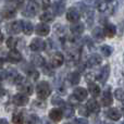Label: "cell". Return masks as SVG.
Here are the masks:
<instances>
[{
    "label": "cell",
    "instance_id": "cell-1",
    "mask_svg": "<svg viewBox=\"0 0 124 124\" xmlns=\"http://www.w3.org/2000/svg\"><path fill=\"white\" fill-rule=\"evenodd\" d=\"M36 93L39 99H41V100L47 99L50 96V94H51V87H50L49 83L46 81L38 83L36 86Z\"/></svg>",
    "mask_w": 124,
    "mask_h": 124
},
{
    "label": "cell",
    "instance_id": "cell-2",
    "mask_svg": "<svg viewBox=\"0 0 124 124\" xmlns=\"http://www.w3.org/2000/svg\"><path fill=\"white\" fill-rule=\"evenodd\" d=\"M39 11V4L34 0H30L26 3V7L23 11V15L27 17H34Z\"/></svg>",
    "mask_w": 124,
    "mask_h": 124
},
{
    "label": "cell",
    "instance_id": "cell-3",
    "mask_svg": "<svg viewBox=\"0 0 124 124\" xmlns=\"http://www.w3.org/2000/svg\"><path fill=\"white\" fill-rule=\"evenodd\" d=\"M79 17H81V12L78 11L77 8L72 7V8H70L68 10V12H66V20H68L69 22H71V23H77Z\"/></svg>",
    "mask_w": 124,
    "mask_h": 124
},
{
    "label": "cell",
    "instance_id": "cell-4",
    "mask_svg": "<svg viewBox=\"0 0 124 124\" xmlns=\"http://www.w3.org/2000/svg\"><path fill=\"white\" fill-rule=\"evenodd\" d=\"M45 47H46L45 41L40 38L32 39V41H31V44H30V48L32 51H36V52L43 51V50H45Z\"/></svg>",
    "mask_w": 124,
    "mask_h": 124
},
{
    "label": "cell",
    "instance_id": "cell-5",
    "mask_svg": "<svg viewBox=\"0 0 124 124\" xmlns=\"http://www.w3.org/2000/svg\"><path fill=\"white\" fill-rule=\"evenodd\" d=\"M13 103L15 106H19V107H23L26 106L28 102V97L25 94H16L13 96Z\"/></svg>",
    "mask_w": 124,
    "mask_h": 124
},
{
    "label": "cell",
    "instance_id": "cell-6",
    "mask_svg": "<svg viewBox=\"0 0 124 124\" xmlns=\"http://www.w3.org/2000/svg\"><path fill=\"white\" fill-rule=\"evenodd\" d=\"M16 14V7L14 6H6L2 9V17L7 20L13 19Z\"/></svg>",
    "mask_w": 124,
    "mask_h": 124
},
{
    "label": "cell",
    "instance_id": "cell-7",
    "mask_svg": "<svg viewBox=\"0 0 124 124\" xmlns=\"http://www.w3.org/2000/svg\"><path fill=\"white\" fill-rule=\"evenodd\" d=\"M7 59H8V61L11 62V63H19V62L22 60V54H20L19 50L11 49L10 51L8 52Z\"/></svg>",
    "mask_w": 124,
    "mask_h": 124
},
{
    "label": "cell",
    "instance_id": "cell-8",
    "mask_svg": "<svg viewBox=\"0 0 124 124\" xmlns=\"http://www.w3.org/2000/svg\"><path fill=\"white\" fill-rule=\"evenodd\" d=\"M64 62V56L61 54L60 51H57L52 54L51 57V64L54 68H58V66H61Z\"/></svg>",
    "mask_w": 124,
    "mask_h": 124
},
{
    "label": "cell",
    "instance_id": "cell-9",
    "mask_svg": "<svg viewBox=\"0 0 124 124\" xmlns=\"http://www.w3.org/2000/svg\"><path fill=\"white\" fill-rule=\"evenodd\" d=\"M7 28H8L9 33H11V34H19L21 31H23V28H22V21L11 22Z\"/></svg>",
    "mask_w": 124,
    "mask_h": 124
},
{
    "label": "cell",
    "instance_id": "cell-10",
    "mask_svg": "<svg viewBox=\"0 0 124 124\" xmlns=\"http://www.w3.org/2000/svg\"><path fill=\"white\" fill-rule=\"evenodd\" d=\"M49 32H50L49 25H47V24H45V23H39L38 25L35 27V33H36L37 35H39V36H47V35L49 34Z\"/></svg>",
    "mask_w": 124,
    "mask_h": 124
},
{
    "label": "cell",
    "instance_id": "cell-11",
    "mask_svg": "<svg viewBox=\"0 0 124 124\" xmlns=\"http://www.w3.org/2000/svg\"><path fill=\"white\" fill-rule=\"evenodd\" d=\"M109 74H110V66H109V64H106V65H103L102 68H101L100 72H99L98 79L101 83H106L108 77H109Z\"/></svg>",
    "mask_w": 124,
    "mask_h": 124
},
{
    "label": "cell",
    "instance_id": "cell-12",
    "mask_svg": "<svg viewBox=\"0 0 124 124\" xmlns=\"http://www.w3.org/2000/svg\"><path fill=\"white\" fill-rule=\"evenodd\" d=\"M87 90L83 87H77L74 89V93H73V96L77 99L78 101H84L86 98H87Z\"/></svg>",
    "mask_w": 124,
    "mask_h": 124
},
{
    "label": "cell",
    "instance_id": "cell-13",
    "mask_svg": "<svg viewBox=\"0 0 124 124\" xmlns=\"http://www.w3.org/2000/svg\"><path fill=\"white\" fill-rule=\"evenodd\" d=\"M103 32H105V35L107 37L112 38L116 34V27L111 23H106L105 26H103Z\"/></svg>",
    "mask_w": 124,
    "mask_h": 124
},
{
    "label": "cell",
    "instance_id": "cell-14",
    "mask_svg": "<svg viewBox=\"0 0 124 124\" xmlns=\"http://www.w3.org/2000/svg\"><path fill=\"white\" fill-rule=\"evenodd\" d=\"M98 10L101 13H105V14H112L113 7H112V4L109 1H105V2H101L98 6Z\"/></svg>",
    "mask_w": 124,
    "mask_h": 124
},
{
    "label": "cell",
    "instance_id": "cell-15",
    "mask_svg": "<svg viewBox=\"0 0 124 124\" xmlns=\"http://www.w3.org/2000/svg\"><path fill=\"white\" fill-rule=\"evenodd\" d=\"M86 107H87L88 111L92 113H99V111H100V106L95 99H89L86 103Z\"/></svg>",
    "mask_w": 124,
    "mask_h": 124
},
{
    "label": "cell",
    "instance_id": "cell-16",
    "mask_svg": "<svg viewBox=\"0 0 124 124\" xmlns=\"http://www.w3.org/2000/svg\"><path fill=\"white\" fill-rule=\"evenodd\" d=\"M23 70H24V72L26 73V75H28V76H30L31 78L35 79V81H36V79L39 77V73H38V71H37L36 69L34 68V65H33V66L26 65L25 68H23Z\"/></svg>",
    "mask_w": 124,
    "mask_h": 124
},
{
    "label": "cell",
    "instance_id": "cell-17",
    "mask_svg": "<svg viewBox=\"0 0 124 124\" xmlns=\"http://www.w3.org/2000/svg\"><path fill=\"white\" fill-rule=\"evenodd\" d=\"M19 89L21 90L22 93H24L25 95H32L33 94V86L30 82L27 81H24L22 84H20L19 86Z\"/></svg>",
    "mask_w": 124,
    "mask_h": 124
},
{
    "label": "cell",
    "instance_id": "cell-18",
    "mask_svg": "<svg viewBox=\"0 0 124 124\" xmlns=\"http://www.w3.org/2000/svg\"><path fill=\"white\" fill-rule=\"evenodd\" d=\"M121 112L119 109H116V108H111V109H109L107 111V116L110 119V120H113V121H118L121 119Z\"/></svg>",
    "mask_w": 124,
    "mask_h": 124
},
{
    "label": "cell",
    "instance_id": "cell-19",
    "mask_svg": "<svg viewBox=\"0 0 124 124\" xmlns=\"http://www.w3.org/2000/svg\"><path fill=\"white\" fill-rule=\"evenodd\" d=\"M63 116V111L60 109H51L49 112V118L54 122H59Z\"/></svg>",
    "mask_w": 124,
    "mask_h": 124
},
{
    "label": "cell",
    "instance_id": "cell-20",
    "mask_svg": "<svg viewBox=\"0 0 124 124\" xmlns=\"http://www.w3.org/2000/svg\"><path fill=\"white\" fill-rule=\"evenodd\" d=\"M101 61H102L101 57L99 56V54H92V56L87 59L86 63H87L88 66H96V65H98V64H100Z\"/></svg>",
    "mask_w": 124,
    "mask_h": 124
},
{
    "label": "cell",
    "instance_id": "cell-21",
    "mask_svg": "<svg viewBox=\"0 0 124 124\" xmlns=\"http://www.w3.org/2000/svg\"><path fill=\"white\" fill-rule=\"evenodd\" d=\"M84 28H85V26H84L83 23H81V22H77V23H74L72 26H71V32L73 33V34L75 35H81L82 33L84 32Z\"/></svg>",
    "mask_w": 124,
    "mask_h": 124
},
{
    "label": "cell",
    "instance_id": "cell-22",
    "mask_svg": "<svg viewBox=\"0 0 124 124\" xmlns=\"http://www.w3.org/2000/svg\"><path fill=\"white\" fill-rule=\"evenodd\" d=\"M101 103H102L103 107H108L112 103V95L109 90H106L103 92V96L101 98Z\"/></svg>",
    "mask_w": 124,
    "mask_h": 124
},
{
    "label": "cell",
    "instance_id": "cell-23",
    "mask_svg": "<svg viewBox=\"0 0 124 124\" xmlns=\"http://www.w3.org/2000/svg\"><path fill=\"white\" fill-rule=\"evenodd\" d=\"M92 35H93V38H94L96 41H101L103 39V37L106 36L103 30H101L100 27H96V28H95V30L93 31Z\"/></svg>",
    "mask_w": 124,
    "mask_h": 124
},
{
    "label": "cell",
    "instance_id": "cell-24",
    "mask_svg": "<svg viewBox=\"0 0 124 124\" xmlns=\"http://www.w3.org/2000/svg\"><path fill=\"white\" fill-rule=\"evenodd\" d=\"M32 63L35 66H39V68H44L45 66V59L39 54H35L32 57Z\"/></svg>",
    "mask_w": 124,
    "mask_h": 124
},
{
    "label": "cell",
    "instance_id": "cell-25",
    "mask_svg": "<svg viewBox=\"0 0 124 124\" xmlns=\"http://www.w3.org/2000/svg\"><path fill=\"white\" fill-rule=\"evenodd\" d=\"M79 79H81V76L77 72H72L68 76V81L70 82L71 85H77L79 83Z\"/></svg>",
    "mask_w": 124,
    "mask_h": 124
},
{
    "label": "cell",
    "instance_id": "cell-26",
    "mask_svg": "<svg viewBox=\"0 0 124 124\" xmlns=\"http://www.w3.org/2000/svg\"><path fill=\"white\" fill-rule=\"evenodd\" d=\"M88 90H89V93L92 94V96H94V97L99 96V94H100V88H99V86L95 83L88 84Z\"/></svg>",
    "mask_w": 124,
    "mask_h": 124
},
{
    "label": "cell",
    "instance_id": "cell-27",
    "mask_svg": "<svg viewBox=\"0 0 124 124\" xmlns=\"http://www.w3.org/2000/svg\"><path fill=\"white\" fill-rule=\"evenodd\" d=\"M12 122L13 124H24L25 119H24V114L22 112H16L13 114L12 116Z\"/></svg>",
    "mask_w": 124,
    "mask_h": 124
},
{
    "label": "cell",
    "instance_id": "cell-28",
    "mask_svg": "<svg viewBox=\"0 0 124 124\" xmlns=\"http://www.w3.org/2000/svg\"><path fill=\"white\" fill-rule=\"evenodd\" d=\"M22 28L25 35H31L33 33V25L28 21H22Z\"/></svg>",
    "mask_w": 124,
    "mask_h": 124
},
{
    "label": "cell",
    "instance_id": "cell-29",
    "mask_svg": "<svg viewBox=\"0 0 124 124\" xmlns=\"http://www.w3.org/2000/svg\"><path fill=\"white\" fill-rule=\"evenodd\" d=\"M52 9H54V13L57 15H61L64 12V4L60 2H54L52 4Z\"/></svg>",
    "mask_w": 124,
    "mask_h": 124
},
{
    "label": "cell",
    "instance_id": "cell-30",
    "mask_svg": "<svg viewBox=\"0 0 124 124\" xmlns=\"http://www.w3.org/2000/svg\"><path fill=\"white\" fill-rule=\"evenodd\" d=\"M62 111H63V114L66 116V118H71V116H74V109H73V107L70 105V103H69L68 106L64 105Z\"/></svg>",
    "mask_w": 124,
    "mask_h": 124
},
{
    "label": "cell",
    "instance_id": "cell-31",
    "mask_svg": "<svg viewBox=\"0 0 124 124\" xmlns=\"http://www.w3.org/2000/svg\"><path fill=\"white\" fill-rule=\"evenodd\" d=\"M54 20V15L52 13L45 12L40 15V21H43L44 23H49V22H52Z\"/></svg>",
    "mask_w": 124,
    "mask_h": 124
},
{
    "label": "cell",
    "instance_id": "cell-32",
    "mask_svg": "<svg viewBox=\"0 0 124 124\" xmlns=\"http://www.w3.org/2000/svg\"><path fill=\"white\" fill-rule=\"evenodd\" d=\"M100 51L103 54V57H109V56H111L113 49H112V47H110L108 45H103L100 47Z\"/></svg>",
    "mask_w": 124,
    "mask_h": 124
},
{
    "label": "cell",
    "instance_id": "cell-33",
    "mask_svg": "<svg viewBox=\"0 0 124 124\" xmlns=\"http://www.w3.org/2000/svg\"><path fill=\"white\" fill-rule=\"evenodd\" d=\"M114 96L118 100L124 101V88H116L114 90Z\"/></svg>",
    "mask_w": 124,
    "mask_h": 124
},
{
    "label": "cell",
    "instance_id": "cell-34",
    "mask_svg": "<svg viewBox=\"0 0 124 124\" xmlns=\"http://www.w3.org/2000/svg\"><path fill=\"white\" fill-rule=\"evenodd\" d=\"M16 44H17V39H15L14 37H10V38L7 39V47L10 48V49H14Z\"/></svg>",
    "mask_w": 124,
    "mask_h": 124
},
{
    "label": "cell",
    "instance_id": "cell-35",
    "mask_svg": "<svg viewBox=\"0 0 124 124\" xmlns=\"http://www.w3.org/2000/svg\"><path fill=\"white\" fill-rule=\"evenodd\" d=\"M39 122V119H38V116H34V114H31L30 116H28V119H27V124H38Z\"/></svg>",
    "mask_w": 124,
    "mask_h": 124
},
{
    "label": "cell",
    "instance_id": "cell-36",
    "mask_svg": "<svg viewBox=\"0 0 124 124\" xmlns=\"http://www.w3.org/2000/svg\"><path fill=\"white\" fill-rule=\"evenodd\" d=\"M52 103H54V105H57V106H62V107L64 106V101L62 100L59 96H54V98H52Z\"/></svg>",
    "mask_w": 124,
    "mask_h": 124
},
{
    "label": "cell",
    "instance_id": "cell-37",
    "mask_svg": "<svg viewBox=\"0 0 124 124\" xmlns=\"http://www.w3.org/2000/svg\"><path fill=\"white\" fill-rule=\"evenodd\" d=\"M50 6H51V4H50V1H49V0H43V3H41V7H43L44 10H47V9L49 8Z\"/></svg>",
    "mask_w": 124,
    "mask_h": 124
},
{
    "label": "cell",
    "instance_id": "cell-38",
    "mask_svg": "<svg viewBox=\"0 0 124 124\" xmlns=\"http://www.w3.org/2000/svg\"><path fill=\"white\" fill-rule=\"evenodd\" d=\"M88 109H87V107H81L79 108V113L81 114H83V116H88Z\"/></svg>",
    "mask_w": 124,
    "mask_h": 124
},
{
    "label": "cell",
    "instance_id": "cell-39",
    "mask_svg": "<svg viewBox=\"0 0 124 124\" xmlns=\"http://www.w3.org/2000/svg\"><path fill=\"white\" fill-rule=\"evenodd\" d=\"M75 124H88V121L86 119H76Z\"/></svg>",
    "mask_w": 124,
    "mask_h": 124
},
{
    "label": "cell",
    "instance_id": "cell-40",
    "mask_svg": "<svg viewBox=\"0 0 124 124\" xmlns=\"http://www.w3.org/2000/svg\"><path fill=\"white\" fill-rule=\"evenodd\" d=\"M84 1H85L87 4H92V6H94V4L98 3L99 0H84Z\"/></svg>",
    "mask_w": 124,
    "mask_h": 124
},
{
    "label": "cell",
    "instance_id": "cell-41",
    "mask_svg": "<svg viewBox=\"0 0 124 124\" xmlns=\"http://www.w3.org/2000/svg\"><path fill=\"white\" fill-rule=\"evenodd\" d=\"M0 124H9L8 121L6 120V119H1V121H0Z\"/></svg>",
    "mask_w": 124,
    "mask_h": 124
},
{
    "label": "cell",
    "instance_id": "cell-42",
    "mask_svg": "<svg viewBox=\"0 0 124 124\" xmlns=\"http://www.w3.org/2000/svg\"><path fill=\"white\" fill-rule=\"evenodd\" d=\"M3 39H4V36H3V34L1 35V41H3Z\"/></svg>",
    "mask_w": 124,
    "mask_h": 124
},
{
    "label": "cell",
    "instance_id": "cell-43",
    "mask_svg": "<svg viewBox=\"0 0 124 124\" xmlns=\"http://www.w3.org/2000/svg\"><path fill=\"white\" fill-rule=\"evenodd\" d=\"M107 1H113V0H107Z\"/></svg>",
    "mask_w": 124,
    "mask_h": 124
},
{
    "label": "cell",
    "instance_id": "cell-44",
    "mask_svg": "<svg viewBox=\"0 0 124 124\" xmlns=\"http://www.w3.org/2000/svg\"><path fill=\"white\" fill-rule=\"evenodd\" d=\"M65 124H71V123H65Z\"/></svg>",
    "mask_w": 124,
    "mask_h": 124
},
{
    "label": "cell",
    "instance_id": "cell-45",
    "mask_svg": "<svg viewBox=\"0 0 124 124\" xmlns=\"http://www.w3.org/2000/svg\"><path fill=\"white\" fill-rule=\"evenodd\" d=\"M9 1H12V0H9Z\"/></svg>",
    "mask_w": 124,
    "mask_h": 124
},
{
    "label": "cell",
    "instance_id": "cell-46",
    "mask_svg": "<svg viewBox=\"0 0 124 124\" xmlns=\"http://www.w3.org/2000/svg\"><path fill=\"white\" fill-rule=\"evenodd\" d=\"M123 60H124V57H123Z\"/></svg>",
    "mask_w": 124,
    "mask_h": 124
},
{
    "label": "cell",
    "instance_id": "cell-47",
    "mask_svg": "<svg viewBox=\"0 0 124 124\" xmlns=\"http://www.w3.org/2000/svg\"><path fill=\"white\" fill-rule=\"evenodd\" d=\"M122 124H124V122H123V123H122Z\"/></svg>",
    "mask_w": 124,
    "mask_h": 124
}]
</instances>
